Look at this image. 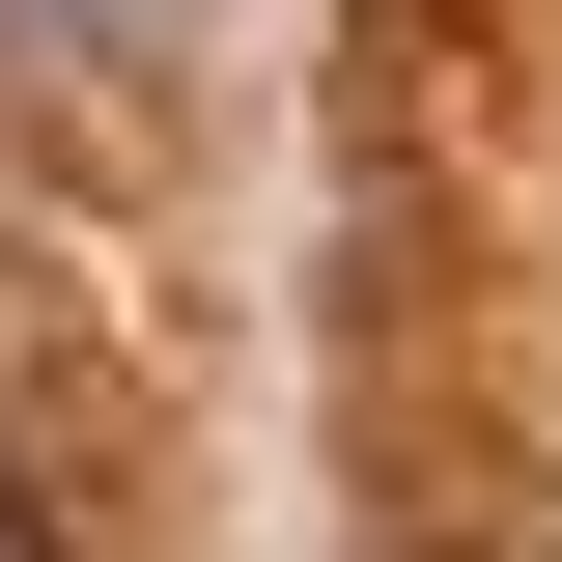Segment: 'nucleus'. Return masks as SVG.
I'll return each mask as SVG.
<instances>
[{
	"label": "nucleus",
	"mask_w": 562,
	"mask_h": 562,
	"mask_svg": "<svg viewBox=\"0 0 562 562\" xmlns=\"http://www.w3.org/2000/svg\"><path fill=\"white\" fill-rule=\"evenodd\" d=\"M0 29H29V57H85V85H113V57H198V0H0Z\"/></svg>",
	"instance_id": "nucleus-1"
}]
</instances>
